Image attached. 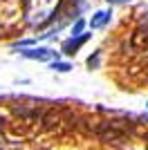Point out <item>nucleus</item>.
Here are the masks:
<instances>
[{"instance_id":"1","label":"nucleus","mask_w":148,"mask_h":150,"mask_svg":"<svg viewBox=\"0 0 148 150\" xmlns=\"http://www.w3.org/2000/svg\"><path fill=\"white\" fill-rule=\"evenodd\" d=\"M20 56L25 58H31V61H58V54L52 50H47V47H31V50H23L20 52Z\"/></svg>"},{"instance_id":"2","label":"nucleus","mask_w":148,"mask_h":150,"mask_svg":"<svg viewBox=\"0 0 148 150\" xmlns=\"http://www.w3.org/2000/svg\"><path fill=\"white\" fill-rule=\"evenodd\" d=\"M88 38H90V34H79V36H72L68 38L65 43H63V54H68V56H74L76 52L81 50V45H85L88 43Z\"/></svg>"},{"instance_id":"3","label":"nucleus","mask_w":148,"mask_h":150,"mask_svg":"<svg viewBox=\"0 0 148 150\" xmlns=\"http://www.w3.org/2000/svg\"><path fill=\"white\" fill-rule=\"evenodd\" d=\"M110 18H112V11H110V9L97 11L92 16V20H90V27H92V29H101V27H105L108 23H110Z\"/></svg>"},{"instance_id":"4","label":"nucleus","mask_w":148,"mask_h":150,"mask_svg":"<svg viewBox=\"0 0 148 150\" xmlns=\"http://www.w3.org/2000/svg\"><path fill=\"white\" fill-rule=\"evenodd\" d=\"M132 47H137V50H142V47H146L148 43V27H139V29L132 34Z\"/></svg>"},{"instance_id":"5","label":"nucleus","mask_w":148,"mask_h":150,"mask_svg":"<svg viewBox=\"0 0 148 150\" xmlns=\"http://www.w3.org/2000/svg\"><path fill=\"white\" fill-rule=\"evenodd\" d=\"M52 69H56V72H70L72 65L70 63H61V61H52Z\"/></svg>"},{"instance_id":"6","label":"nucleus","mask_w":148,"mask_h":150,"mask_svg":"<svg viewBox=\"0 0 148 150\" xmlns=\"http://www.w3.org/2000/svg\"><path fill=\"white\" fill-rule=\"evenodd\" d=\"M83 27H85V20H83V18H79V20H76V25L72 27V34H74V36L83 34Z\"/></svg>"},{"instance_id":"7","label":"nucleus","mask_w":148,"mask_h":150,"mask_svg":"<svg viewBox=\"0 0 148 150\" xmlns=\"http://www.w3.org/2000/svg\"><path fill=\"white\" fill-rule=\"evenodd\" d=\"M97 65H99V54H94L88 58V67H97Z\"/></svg>"},{"instance_id":"8","label":"nucleus","mask_w":148,"mask_h":150,"mask_svg":"<svg viewBox=\"0 0 148 150\" xmlns=\"http://www.w3.org/2000/svg\"><path fill=\"white\" fill-rule=\"evenodd\" d=\"M110 5H121V2H130V0H108Z\"/></svg>"},{"instance_id":"9","label":"nucleus","mask_w":148,"mask_h":150,"mask_svg":"<svg viewBox=\"0 0 148 150\" xmlns=\"http://www.w3.org/2000/svg\"><path fill=\"white\" fill-rule=\"evenodd\" d=\"M0 128H2V119H0Z\"/></svg>"}]
</instances>
